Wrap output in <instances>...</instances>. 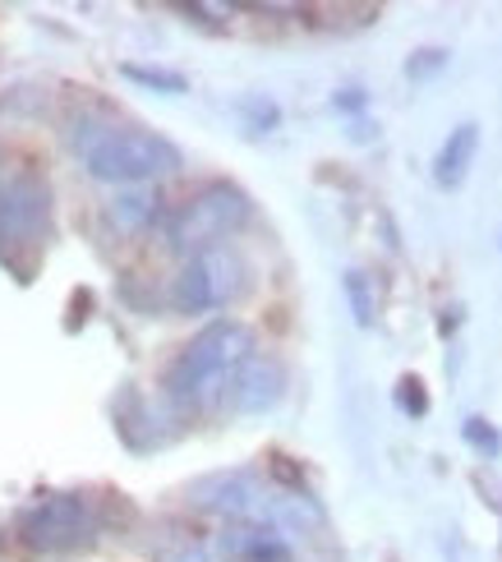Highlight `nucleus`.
Masks as SVG:
<instances>
[{"label": "nucleus", "instance_id": "12", "mask_svg": "<svg viewBox=\"0 0 502 562\" xmlns=\"http://www.w3.org/2000/svg\"><path fill=\"white\" fill-rule=\"evenodd\" d=\"M107 217H111L115 231H138V226H148L157 217V199L153 194H125V199L111 203Z\"/></svg>", "mask_w": 502, "mask_h": 562}, {"label": "nucleus", "instance_id": "9", "mask_svg": "<svg viewBox=\"0 0 502 562\" xmlns=\"http://www.w3.org/2000/svg\"><path fill=\"white\" fill-rule=\"evenodd\" d=\"M475 153H480V125L475 121H461L443 138V148L434 157V184L438 190H461L470 167H475Z\"/></svg>", "mask_w": 502, "mask_h": 562}, {"label": "nucleus", "instance_id": "8", "mask_svg": "<svg viewBox=\"0 0 502 562\" xmlns=\"http://www.w3.org/2000/svg\"><path fill=\"white\" fill-rule=\"evenodd\" d=\"M281 392H286V373L277 360H245L241 369L231 373V406L241 411V415H263V411H272L281 402Z\"/></svg>", "mask_w": 502, "mask_h": 562}, {"label": "nucleus", "instance_id": "5", "mask_svg": "<svg viewBox=\"0 0 502 562\" xmlns=\"http://www.w3.org/2000/svg\"><path fill=\"white\" fill-rule=\"evenodd\" d=\"M241 291H245L241 254L203 249V254H194V259L180 268L176 286H171V304L180 314H208V310H222V304H231Z\"/></svg>", "mask_w": 502, "mask_h": 562}, {"label": "nucleus", "instance_id": "7", "mask_svg": "<svg viewBox=\"0 0 502 562\" xmlns=\"http://www.w3.org/2000/svg\"><path fill=\"white\" fill-rule=\"evenodd\" d=\"M189 503L212 517H249L258 507V480L249 471H217L189 488Z\"/></svg>", "mask_w": 502, "mask_h": 562}, {"label": "nucleus", "instance_id": "13", "mask_svg": "<svg viewBox=\"0 0 502 562\" xmlns=\"http://www.w3.org/2000/svg\"><path fill=\"white\" fill-rule=\"evenodd\" d=\"M342 286H346V300H350L355 323L369 327V323H373V314H378V300H373V281H369V272L350 268V272L342 277Z\"/></svg>", "mask_w": 502, "mask_h": 562}, {"label": "nucleus", "instance_id": "17", "mask_svg": "<svg viewBox=\"0 0 502 562\" xmlns=\"http://www.w3.org/2000/svg\"><path fill=\"white\" fill-rule=\"evenodd\" d=\"M443 65H447L443 46H424V52H415L411 60H405V75H411V79H428V75H438Z\"/></svg>", "mask_w": 502, "mask_h": 562}, {"label": "nucleus", "instance_id": "14", "mask_svg": "<svg viewBox=\"0 0 502 562\" xmlns=\"http://www.w3.org/2000/svg\"><path fill=\"white\" fill-rule=\"evenodd\" d=\"M121 75L125 79H134V83H143V88H153V92H185L189 88V79L180 75V69H161V65H121Z\"/></svg>", "mask_w": 502, "mask_h": 562}, {"label": "nucleus", "instance_id": "3", "mask_svg": "<svg viewBox=\"0 0 502 562\" xmlns=\"http://www.w3.org/2000/svg\"><path fill=\"white\" fill-rule=\"evenodd\" d=\"M245 222H249V194L231 180H212L166 222V245L185 254H203L217 249V240H226Z\"/></svg>", "mask_w": 502, "mask_h": 562}, {"label": "nucleus", "instance_id": "10", "mask_svg": "<svg viewBox=\"0 0 502 562\" xmlns=\"http://www.w3.org/2000/svg\"><path fill=\"white\" fill-rule=\"evenodd\" d=\"M222 549L235 562H286V558H291V549H286V540H281L272 526H254V521L231 526L222 535Z\"/></svg>", "mask_w": 502, "mask_h": 562}, {"label": "nucleus", "instance_id": "6", "mask_svg": "<svg viewBox=\"0 0 502 562\" xmlns=\"http://www.w3.org/2000/svg\"><path fill=\"white\" fill-rule=\"evenodd\" d=\"M46 222V184L29 171L0 176V236H33Z\"/></svg>", "mask_w": 502, "mask_h": 562}, {"label": "nucleus", "instance_id": "11", "mask_svg": "<svg viewBox=\"0 0 502 562\" xmlns=\"http://www.w3.org/2000/svg\"><path fill=\"white\" fill-rule=\"evenodd\" d=\"M235 115H241V125H245L249 134H268V130H277V121H281L277 102L263 98V92H245V98H235Z\"/></svg>", "mask_w": 502, "mask_h": 562}, {"label": "nucleus", "instance_id": "15", "mask_svg": "<svg viewBox=\"0 0 502 562\" xmlns=\"http://www.w3.org/2000/svg\"><path fill=\"white\" fill-rule=\"evenodd\" d=\"M461 434H466V442H470L475 452H484V457H498L502 452V434L489 425L484 415H470L466 425H461Z\"/></svg>", "mask_w": 502, "mask_h": 562}, {"label": "nucleus", "instance_id": "4", "mask_svg": "<svg viewBox=\"0 0 502 562\" xmlns=\"http://www.w3.org/2000/svg\"><path fill=\"white\" fill-rule=\"evenodd\" d=\"M92 535L98 521L79 494H46L19 512V540L33 553H75L92 544Z\"/></svg>", "mask_w": 502, "mask_h": 562}, {"label": "nucleus", "instance_id": "1", "mask_svg": "<svg viewBox=\"0 0 502 562\" xmlns=\"http://www.w3.org/2000/svg\"><path fill=\"white\" fill-rule=\"evenodd\" d=\"M245 360H254V333L241 318H217L180 350L171 369H166V392L185 406L203 402V396L222 379H231Z\"/></svg>", "mask_w": 502, "mask_h": 562}, {"label": "nucleus", "instance_id": "16", "mask_svg": "<svg viewBox=\"0 0 502 562\" xmlns=\"http://www.w3.org/2000/svg\"><path fill=\"white\" fill-rule=\"evenodd\" d=\"M397 406L405 415H428V392H424V383L415 379V373H405V379L397 383Z\"/></svg>", "mask_w": 502, "mask_h": 562}, {"label": "nucleus", "instance_id": "2", "mask_svg": "<svg viewBox=\"0 0 502 562\" xmlns=\"http://www.w3.org/2000/svg\"><path fill=\"white\" fill-rule=\"evenodd\" d=\"M83 167L92 180H107V184H143V180L180 171V148L153 130L125 125V130H107L102 138H92L83 148Z\"/></svg>", "mask_w": 502, "mask_h": 562}]
</instances>
